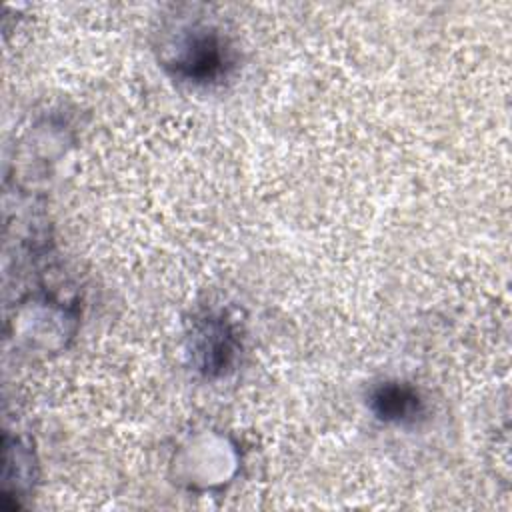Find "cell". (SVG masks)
<instances>
[{
  "label": "cell",
  "mask_w": 512,
  "mask_h": 512,
  "mask_svg": "<svg viewBox=\"0 0 512 512\" xmlns=\"http://www.w3.org/2000/svg\"><path fill=\"white\" fill-rule=\"evenodd\" d=\"M176 54L170 60L174 74L186 82L210 84L228 74L234 64L232 48L220 30L194 26L184 30Z\"/></svg>",
  "instance_id": "6da1fadb"
},
{
  "label": "cell",
  "mask_w": 512,
  "mask_h": 512,
  "mask_svg": "<svg viewBox=\"0 0 512 512\" xmlns=\"http://www.w3.org/2000/svg\"><path fill=\"white\" fill-rule=\"evenodd\" d=\"M196 352L202 358V368L206 372L222 370L230 364L234 356V340L230 330L220 322H210L198 332Z\"/></svg>",
  "instance_id": "3957f363"
},
{
  "label": "cell",
  "mask_w": 512,
  "mask_h": 512,
  "mask_svg": "<svg viewBox=\"0 0 512 512\" xmlns=\"http://www.w3.org/2000/svg\"><path fill=\"white\" fill-rule=\"evenodd\" d=\"M368 404L380 420L390 424H412L424 414V400L418 390L398 380L378 384Z\"/></svg>",
  "instance_id": "7a4b0ae2"
}]
</instances>
